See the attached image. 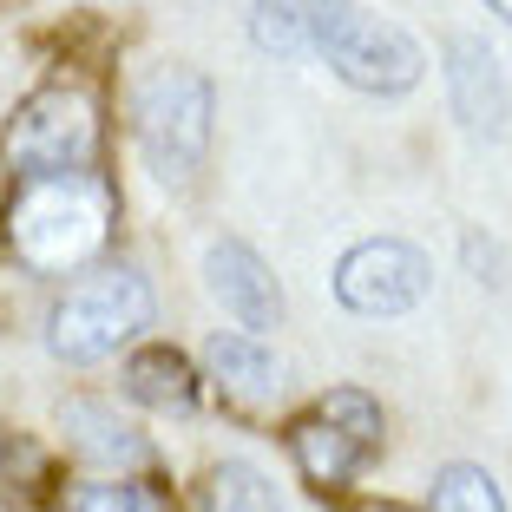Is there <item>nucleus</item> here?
<instances>
[{
	"instance_id": "obj_1",
	"label": "nucleus",
	"mask_w": 512,
	"mask_h": 512,
	"mask_svg": "<svg viewBox=\"0 0 512 512\" xmlns=\"http://www.w3.org/2000/svg\"><path fill=\"white\" fill-rule=\"evenodd\" d=\"M7 243L27 270L60 276L106 250L112 230V191L99 171H66V178H20V197H7Z\"/></svg>"
},
{
	"instance_id": "obj_2",
	"label": "nucleus",
	"mask_w": 512,
	"mask_h": 512,
	"mask_svg": "<svg viewBox=\"0 0 512 512\" xmlns=\"http://www.w3.org/2000/svg\"><path fill=\"white\" fill-rule=\"evenodd\" d=\"M151 322H158V296L145 276L132 263H99L79 283H66L60 302L46 309V348L73 368H92L132 348Z\"/></svg>"
},
{
	"instance_id": "obj_3",
	"label": "nucleus",
	"mask_w": 512,
	"mask_h": 512,
	"mask_svg": "<svg viewBox=\"0 0 512 512\" xmlns=\"http://www.w3.org/2000/svg\"><path fill=\"white\" fill-rule=\"evenodd\" d=\"M211 119H217V92L197 66H158L132 92V138L165 184H191L204 171Z\"/></svg>"
},
{
	"instance_id": "obj_4",
	"label": "nucleus",
	"mask_w": 512,
	"mask_h": 512,
	"mask_svg": "<svg viewBox=\"0 0 512 512\" xmlns=\"http://www.w3.org/2000/svg\"><path fill=\"white\" fill-rule=\"evenodd\" d=\"M7 165L14 178H66L99 165V106L86 86H46L7 125Z\"/></svg>"
},
{
	"instance_id": "obj_5",
	"label": "nucleus",
	"mask_w": 512,
	"mask_h": 512,
	"mask_svg": "<svg viewBox=\"0 0 512 512\" xmlns=\"http://www.w3.org/2000/svg\"><path fill=\"white\" fill-rule=\"evenodd\" d=\"M316 53L342 86L368 92V99H401V92H414L427 79V46L394 20L362 14V7H335Z\"/></svg>"
},
{
	"instance_id": "obj_6",
	"label": "nucleus",
	"mask_w": 512,
	"mask_h": 512,
	"mask_svg": "<svg viewBox=\"0 0 512 512\" xmlns=\"http://www.w3.org/2000/svg\"><path fill=\"white\" fill-rule=\"evenodd\" d=\"M335 302L348 316H368V322H388L407 316L434 296V256L407 237H362L335 256Z\"/></svg>"
},
{
	"instance_id": "obj_7",
	"label": "nucleus",
	"mask_w": 512,
	"mask_h": 512,
	"mask_svg": "<svg viewBox=\"0 0 512 512\" xmlns=\"http://www.w3.org/2000/svg\"><path fill=\"white\" fill-rule=\"evenodd\" d=\"M204 289L217 296V309L237 329H250V335L283 329V283H276V270L243 237H217L204 250Z\"/></svg>"
},
{
	"instance_id": "obj_8",
	"label": "nucleus",
	"mask_w": 512,
	"mask_h": 512,
	"mask_svg": "<svg viewBox=\"0 0 512 512\" xmlns=\"http://www.w3.org/2000/svg\"><path fill=\"white\" fill-rule=\"evenodd\" d=\"M440 79H447L453 119L467 125L473 138H499V132H506V119H512V86H506V66H499V53H493L486 40H473V33H453Z\"/></svg>"
},
{
	"instance_id": "obj_9",
	"label": "nucleus",
	"mask_w": 512,
	"mask_h": 512,
	"mask_svg": "<svg viewBox=\"0 0 512 512\" xmlns=\"http://www.w3.org/2000/svg\"><path fill=\"white\" fill-rule=\"evenodd\" d=\"M204 368H211L217 394L237 407H276L283 401V362L270 355V342L250 329H217L204 342Z\"/></svg>"
},
{
	"instance_id": "obj_10",
	"label": "nucleus",
	"mask_w": 512,
	"mask_h": 512,
	"mask_svg": "<svg viewBox=\"0 0 512 512\" xmlns=\"http://www.w3.org/2000/svg\"><path fill=\"white\" fill-rule=\"evenodd\" d=\"M289 453H296L302 480L316 486V493H342V486H355L362 467L375 460V447H362V440L348 434L342 421H329L322 407H309V414L289 427Z\"/></svg>"
},
{
	"instance_id": "obj_11",
	"label": "nucleus",
	"mask_w": 512,
	"mask_h": 512,
	"mask_svg": "<svg viewBox=\"0 0 512 512\" xmlns=\"http://www.w3.org/2000/svg\"><path fill=\"white\" fill-rule=\"evenodd\" d=\"M60 427H66V447H73L79 460H92V467H138V460H145L138 427L119 421L106 401H66Z\"/></svg>"
},
{
	"instance_id": "obj_12",
	"label": "nucleus",
	"mask_w": 512,
	"mask_h": 512,
	"mask_svg": "<svg viewBox=\"0 0 512 512\" xmlns=\"http://www.w3.org/2000/svg\"><path fill=\"white\" fill-rule=\"evenodd\" d=\"M335 7H342V0H250L256 53H276V60H289V53H316V40L335 20Z\"/></svg>"
},
{
	"instance_id": "obj_13",
	"label": "nucleus",
	"mask_w": 512,
	"mask_h": 512,
	"mask_svg": "<svg viewBox=\"0 0 512 512\" xmlns=\"http://www.w3.org/2000/svg\"><path fill=\"white\" fill-rule=\"evenodd\" d=\"M125 394L132 401H145V407H191L197 401V368L184 362L178 348H165V342H145V348H132L125 355Z\"/></svg>"
},
{
	"instance_id": "obj_14",
	"label": "nucleus",
	"mask_w": 512,
	"mask_h": 512,
	"mask_svg": "<svg viewBox=\"0 0 512 512\" xmlns=\"http://www.w3.org/2000/svg\"><path fill=\"white\" fill-rule=\"evenodd\" d=\"M204 512H283V499H276V480L256 460H224L204 480Z\"/></svg>"
},
{
	"instance_id": "obj_15",
	"label": "nucleus",
	"mask_w": 512,
	"mask_h": 512,
	"mask_svg": "<svg viewBox=\"0 0 512 512\" xmlns=\"http://www.w3.org/2000/svg\"><path fill=\"white\" fill-rule=\"evenodd\" d=\"M427 512H506V493H499V480L486 467H473V460H447V467L434 473V499H427Z\"/></svg>"
},
{
	"instance_id": "obj_16",
	"label": "nucleus",
	"mask_w": 512,
	"mask_h": 512,
	"mask_svg": "<svg viewBox=\"0 0 512 512\" xmlns=\"http://www.w3.org/2000/svg\"><path fill=\"white\" fill-rule=\"evenodd\" d=\"M316 407L329 414V421H342L348 434L362 440V447H375V453H381V401H368L362 388H329Z\"/></svg>"
},
{
	"instance_id": "obj_17",
	"label": "nucleus",
	"mask_w": 512,
	"mask_h": 512,
	"mask_svg": "<svg viewBox=\"0 0 512 512\" xmlns=\"http://www.w3.org/2000/svg\"><path fill=\"white\" fill-rule=\"evenodd\" d=\"M66 512H138L132 486H112V480H86L66 493Z\"/></svg>"
},
{
	"instance_id": "obj_18",
	"label": "nucleus",
	"mask_w": 512,
	"mask_h": 512,
	"mask_svg": "<svg viewBox=\"0 0 512 512\" xmlns=\"http://www.w3.org/2000/svg\"><path fill=\"white\" fill-rule=\"evenodd\" d=\"M7 197H14V165H7V151H0V211H7Z\"/></svg>"
},
{
	"instance_id": "obj_19",
	"label": "nucleus",
	"mask_w": 512,
	"mask_h": 512,
	"mask_svg": "<svg viewBox=\"0 0 512 512\" xmlns=\"http://www.w3.org/2000/svg\"><path fill=\"white\" fill-rule=\"evenodd\" d=\"M486 14H493V20H506V27H512V0H486Z\"/></svg>"
},
{
	"instance_id": "obj_20",
	"label": "nucleus",
	"mask_w": 512,
	"mask_h": 512,
	"mask_svg": "<svg viewBox=\"0 0 512 512\" xmlns=\"http://www.w3.org/2000/svg\"><path fill=\"white\" fill-rule=\"evenodd\" d=\"M362 512H407V506H394V499H368Z\"/></svg>"
}]
</instances>
